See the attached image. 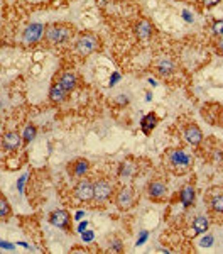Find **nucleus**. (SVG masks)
I'll list each match as a JSON object with an SVG mask.
<instances>
[{
    "mask_svg": "<svg viewBox=\"0 0 223 254\" xmlns=\"http://www.w3.org/2000/svg\"><path fill=\"white\" fill-rule=\"evenodd\" d=\"M167 191V187L163 183V181H150L149 187H147V193H149L150 198H163Z\"/></svg>",
    "mask_w": 223,
    "mask_h": 254,
    "instance_id": "14",
    "label": "nucleus"
},
{
    "mask_svg": "<svg viewBox=\"0 0 223 254\" xmlns=\"http://www.w3.org/2000/svg\"><path fill=\"white\" fill-rule=\"evenodd\" d=\"M211 208H213L215 212H220V214H223V195H217V197H213V200H211Z\"/></svg>",
    "mask_w": 223,
    "mask_h": 254,
    "instance_id": "22",
    "label": "nucleus"
},
{
    "mask_svg": "<svg viewBox=\"0 0 223 254\" xmlns=\"http://www.w3.org/2000/svg\"><path fill=\"white\" fill-rule=\"evenodd\" d=\"M179 198H181V204L184 205V207H190L191 204H193V200H194V190H193V187H184L183 190H181V195H179Z\"/></svg>",
    "mask_w": 223,
    "mask_h": 254,
    "instance_id": "16",
    "label": "nucleus"
},
{
    "mask_svg": "<svg viewBox=\"0 0 223 254\" xmlns=\"http://www.w3.org/2000/svg\"><path fill=\"white\" fill-rule=\"evenodd\" d=\"M74 36V29L70 24H49L44 29V39L49 44L68 43Z\"/></svg>",
    "mask_w": 223,
    "mask_h": 254,
    "instance_id": "1",
    "label": "nucleus"
},
{
    "mask_svg": "<svg viewBox=\"0 0 223 254\" xmlns=\"http://www.w3.org/2000/svg\"><path fill=\"white\" fill-rule=\"evenodd\" d=\"M0 248H5V249H14V244H10V242H5V241H0Z\"/></svg>",
    "mask_w": 223,
    "mask_h": 254,
    "instance_id": "30",
    "label": "nucleus"
},
{
    "mask_svg": "<svg viewBox=\"0 0 223 254\" xmlns=\"http://www.w3.org/2000/svg\"><path fill=\"white\" fill-rule=\"evenodd\" d=\"M156 122H157V117L154 114H147L146 117L142 119V122H140V127H142L144 134H149L150 130L156 127Z\"/></svg>",
    "mask_w": 223,
    "mask_h": 254,
    "instance_id": "17",
    "label": "nucleus"
},
{
    "mask_svg": "<svg viewBox=\"0 0 223 254\" xmlns=\"http://www.w3.org/2000/svg\"><path fill=\"white\" fill-rule=\"evenodd\" d=\"M193 231H194V234H203V232H207L208 231V221H207V217H196L194 219V222H193Z\"/></svg>",
    "mask_w": 223,
    "mask_h": 254,
    "instance_id": "20",
    "label": "nucleus"
},
{
    "mask_svg": "<svg viewBox=\"0 0 223 254\" xmlns=\"http://www.w3.org/2000/svg\"><path fill=\"white\" fill-rule=\"evenodd\" d=\"M147 239V232L146 231H142V234H140V238L137 239V246H140V244H144V241Z\"/></svg>",
    "mask_w": 223,
    "mask_h": 254,
    "instance_id": "29",
    "label": "nucleus"
},
{
    "mask_svg": "<svg viewBox=\"0 0 223 254\" xmlns=\"http://www.w3.org/2000/svg\"><path fill=\"white\" fill-rule=\"evenodd\" d=\"M132 202H134V193H132V190H130L129 187H122V188H120L119 193H117V197H115L117 207L122 208V210H127V208H130Z\"/></svg>",
    "mask_w": 223,
    "mask_h": 254,
    "instance_id": "8",
    "label": "nucleus"
},
{
    "mask_svg": "<svg viewBox=\"0 0 223 254\" xmlns=\"http://www.w3.org/2000/svg\"><path fill=\"white\" fill-rule=\"evenodd\" d=\"M74 197L81 202L93 200V183L88 180H80L76 187H74Z\"/></svg>",
    "mask_w": 223,
    "mask_h": 254,
    "instance_id": "5",
    "label": "nucleus"
},
{
    "mask_svg": "<svg viewBox=\"0 0 223 254\" xmlns=\"http://www.w3.org/2000/svg\"><path fill=\"white\" fill-rule=\"evenodd\" d=\"M36 134H37L36 126H32V124L26 126V129H24V134H22V141H24V144H29L30 141H34V137H36Z\"/></svg>",
    "mask_w": 223,
    "mask_h": 254,
    "instance_id": "21",
    "label": "nucleus"
},
{
    "mask_svg": "<svg viewBox=\"0 0 223 254\" xmlns=\"http://www.w3.org/2000/svg\"><path fill=\"white\" fill-rule=\"evenodd\" d=\"M87 225H88V222H87V221H85V222H81V224H80V227H78V231H80V232H83L85 229H87Z\"/></svg>",
    "mask_w": 223,
    "mask_h": 254,
    "instance_id": "31",
    "label": "nucleus"
},
{
    "mask_svg": "<svg viewBox=\"0 0 223 254\" xmlns=\"http://www.w3.org/2000/svg\"><path fill=\"white\" fill-rule=\"evenodd\" d=\"M211 241H213V238H211V236H208V238H205L203 241L200 242V244L203 246V248H208V246H211Z\"/></svg>",
    "mask_w": 223,
    "mask_h": 254,
    "instance_id": "27",
    "label": "nucleus"
},
{
    "mask_svg": "<svg viewBox=\"0 0 223 254\" xmlns=\"http://www.w3.org/2000/svg\"><path fill=\"white\" fill-rule=\"evenodd\" d=\"M169 163L173 164L174 168H179V170H184L191 164V158L188 156V153H184L183 149H174L169 153Z\"/></svg>",
    "mask_w": 223,
    "mask_h": 254,
    "instance_id": "7",
    "label": "nucleus"
},
{
    "mask_svg": "<svg viewBox=\"0 0 223 254\" xmlns=\"http://www.w3.org/2000/svg\"><path fill=\"white\" fill-rule=\"evenodd\" d=\"M68 94H70V92L64 90L58 81H54L49 88V98H51V102H54V104H61V102H64L68 97Z\"/></svg>",
    "mask_w": 223,
    "mask_h": 254,
    "instance_id": "12",
    "label": "nucleus"
},
{
    "mask_svg": "<svg viewBox=\"0 0 223 254\" xmlns=\"http://www.w3.org/2000/svg\"><path fill=\"white\" fill-rule=\"evenodd\" d=\"M213 32L218 34V36H223V20H217L213 24Z\"/></svg>",
    "mask_w": 223,
    "mask_h": 254,
    "instance_id": "23",
    "label": "nucleus"
},
{
    "mask_svg": "<svg viewBox=\"0 0 223 254\" xmlns=\"http://www.w3.org/2000/svg\"><path fill=\"white\" fill-rule=\"evenodd\" d=\"M98 46H100V39L93 32H81L76 39V51L83 56L97 51Z\"/></svg>",
    "mask_w": 223,
    "mask_h": 254,
    "instance_id": "2",
    "label": "nucleus"
},
{
    "mask_svg": "<svg viewBox=\"0 0 223 254\" xmlns=\"http://www.w3.org/2000/svg\"><path fill=\"white\" fill-rule=\"evenodd\" d=\"M134 32L139 37L140 41H147L152 34V24L147 19H139L135 24H134Z\"/></svg>",
    "mask_w": 223,
    "mask_h": 254,
    "instance_id": "9",
    "label": "nucleus"
},
{
    "mask_svg": "<svg viewBox=\"0 0 223 254\" xmlns=\"http://www.w3.org/2000/svg\"><path fill=\"white\" fill-rule=\"evenodd\" d=\"M12 214V208H10V204L2 193H0V221H5V219L10 217Z\"/></svg>",
    "mask_w": 223,
    "mask_h": 254,
    "instance_id": "18",
    "label": "nucleus"
},
{
    "mask_svg": "<svg viewBox=\"0 0 223 254\" xmlns=\"http://www.w3.org/2000/svg\"><path fill=\"white\" fill-rule=\"evenodd\" d=\"M113 191V187L110 181L107 180H98L97 183H93V200L97 202H105L110 198Z\"/></svg>",
    "mask_w": 223,
    "mask_h": 254,
    "instance_id": "4",
    "label": "nucleus"
},
{
    "mask_svg": "<svg viewBox=\"0 0 223 254\" xmlns=\"http://www.w3.org/2000/svg\"><path fill=\"white\" fill-rule=\"evenodd\" d=\"M26 180H27V175H22V176L19 178V181H17V190L20 191V193H22V188H24V183H26Z\"/></svg>",
    "mask_w": 223,
    "mask_h": 254,
    "instance_id": "26",
    "label": "nucleus"
},
{
    "mask_svg": "<svg viewBox=\"0 0 223 254\" xmlns=\"http://www.w3.org/2000/svg\"><path fill=\"white\" fill-rule=\"evenodd\" d=\"M20 143H22V136L15 130H9L2 136V146L5 151H17L20 147Z\"/></svg>",
    "mask_w": 223,
    "mask_h": 254,
    "instance_id": "6",
    "label": "nucleus"
},
{
    "mask_svg": "<svg viewBox=\"0 0 223 254\" xmlns=\"http://www.w3.org/2000/svg\"><path fill=\"white\" fill-rule=\"evenodd\" d=\"M156 71L161 77H167L174 71V63L171 60H161L156 63Z\"/></svg>",
    "mask_w": 223,
    "mask_h": 254,
    "instance_id": "15",
    "label": "nucleus"
},
{
    "mask_svg": "<svg viewBox=\"0 0 223 254\" xmlns=\"http://www.w3.org/2000/svg\"><path fill=\"white\" fill-rule=\"evenodd\" d=\"M81 239H83V242H91V241H93V232H91V231H83V232H81Z\"/></svg>",
    "mask_w": 223,
    "mask_h": 254,
    "instance_id": "24",
    "label": "nucleus"
},
{
    "mask_svg": "<svg viewBox=\"0 0 223 254\" xmlns=\"http://www.w3.org/2000/svg\"><path fill=\"white\" fill-rule=\"evenodd\" d=\"M203 2V5H207V7H213V5H217L220 0H201Z\"/></svg>",
    "mask_w": 223,
    "mask_h": 254,
    "instance_id": "28",
    "label": "nucleus"
},
{
    "mask_svg": "<svg viewBox=\"0 0 223 254\" xmlns=\"http://www.w3.org/2000/svg\"><path fill=\"white\" fill-rule=\"evenodd\" d=\"M81 217H83V212H78V214H76V217H74V219H76V221H80Z\"/></svg>",
    "mask_w": 223,
    "mask_h": 254,
    "instance_id": "33",
    "label": "nucleus"
},
{
    "mask_svg": "<svg viewBox=\"0 0 223 254\" xmlns=\"http://www.w3.org/2000/svg\"><path fill=\"white\" fill-rule=\"evenodd\" d=\"M70 214L66 210H54L53 214L49 215V222L54 225V227L59 229H66L68 224H70Z\"/></svg>",
    "mask_w": 223,
    "mask_h": 254,
    "instance_id": "11",
    "label": "nucleus"
},
{
    "mask_svg": "<svg viewBox=\"0 0 223 254\" xmlns=\"http://www.w3.org/2000/svg\"><path fill=\"white\" fill-rule=\"evenodd\" d=\"M110 249L112 251H122V242H120V239H113L110 242Z\"/></svg>",
    "mask_w": 223,
    "mask_h": 254,
    "instance_id": "25",
    "label": "nucleus"
},
{
    "mask_svg": "<svg viewBox=\"0 0 223 254\" xmlns=\"http://www.w3.org/2000/svg\"><path fill=\"white\" fill-rule=\"evenodd\" d=\"M184 139L190 144H193V146H198L201 143V139H203V132H201V129L196 124H188L184 127Z\"/></svg>",
    "mask_w": 223,
    "mask_h": 254,
    "instance_id": "10",
    "label": "nucleus"
},
{
    "mask_svg": "<svg viewBox=\"0 0 223 254\" xmlns=\"http://www.w3.org/2000/svg\"><path fill=\"white\" fill-rule=\"evenodd\" d=\"M88 161L87 159H78L76 163L73 164V175L74 176H85L88 171Z\"/></svg>",
    "mask_w": 223,
    "mask_h": 254,
    "instance_id": "19",
    "label": "nucleus"
},
{
    "mask_svg": "<svg viewBox=\"0 0 223 254\" xmlns=\"http://www.w3.org/2000/svg\"><path fill=\"white\" fill-rule=\"evenodd\" d=\"M218 49H220V53L223 54V36H220V43H218Z\"/></svg>",
    "mask_w": 223,
    "mask_h": 254,
    "instance_id": "32",
    "label": "nucleus"
},
{
    "mask_svg": "<svg viewBox=\"0 0 223 254\" xmlns=\"http://www.w3.org/2000/svg\"><path fill=\"white\" fill-rule=\"evenodd\" d=\"M44 34V26L39 22H34V24H29V26L24 29L22 32V41L24 44H36L37 41L43 37Z\"/></svg>",
    "mask_w": 223,
    "mask_h": 254,
    "instance_id": "3",
    "label": "nucleus"
},
{
    "mask_svg": "<svg viewBox=\"0 0 223 254\" xmlns=\"http://www.w3.org/2000/svg\"><path fill=\"white\" fill-rule=\"evenodd\" d=\"M56 81L66 92H71V90H74V87H76V75L71 73V71H64V73H61L59 77H58Z\"/></svg>",
    "mask_w": 223,
    "mask_h": 254,
    "instance_id": "13",
    "label": "nucleus"
}]
</instances>
